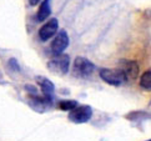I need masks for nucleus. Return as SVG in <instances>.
Wrapping results in <instances>:
<instances>
[{"label": "nucleus", "mask_w": 151, "mask_h": 141, "mask_svg": "<svg viewBox=\"0 0 151 141\" xmlns=\"http://www.w3.org/2000/svg\"><path fill=\"white\" fill-rule=\"evenodd\" d=\"M47 69L49 71L56 75H66L70 69V56L66 54H60V55L54 56L51 60L47 61Z\"/></svg>", "instance_id": "1"}, {"label": "nucleus", "mask_w": 151, "mask_h": 141, "mask_svg": "<svg viewBox=\"0 0 151 141\" xmlns=\"http://www.w3.org/2000/svg\"><path fill=\"white\" fill-rule=\"evenodd\" d=\"M99 75L101 80H104L106 84L112 85V86H120L127 81L125 74L120 69H107V68L100 69Z\"/></svg>", "instance_id": "2"}, {"label": "nucleus", "mask_w": 151, "mask_h": 141, "mask_svg": "<svg viewBox=\"0 0 151 141\" xmlns=\"http://www.w3.org/2000/svg\"><path fill=\"white\" fill-rule=\"evenodd\" d=\"M95 70V65L91 63L89 59L83 58V56H78L74 60V66H73V74L74 76L80 78V79H85L89 78Z\"/></svg>", "instance_id": "3"}, {"label": "nucleus", "mask_w": 151, "mask_h": 141, "mask_svg": "<svg viewBox=\"0 0 151 141\" xmlns=\"http://www.w3.org/2000/svg\"><path fill=\"white\" fill-rule=\"evenodd\" d=\"M93 116V109L89 105H78L69 112V120L74 124H85Z\"/></svg>", "instance_id": "4"}, {"label": "nucleus", "mask_w": 151, "mask_h": 141, "mask_svg": "<svg viewBox=\"0 0 151 141\" xmlns=\"http://www.w3.org/2000/svg\"><path fill=\"white\" fill-rule=\"evenodd\" d=\"M69 35L65 30H61L59 31L58 34L54 36V40L50 45V50H51V54L54 56L56 55H60L65 51V49L69 46Z\"/></svg>", "instance_id": "5"}, {"label": "nucleus", "mask_w": 151, "mask_h": 141, "mask_svg": "<svg viewBox=\"0 0 151 141\" xmlns=\"http://www.w3.org/2000/svg\"><path fill=\"white\" fill-rule=\"evenodd\" d=\"M59 29V21L58 19L52 18L50 19L47 23H45L44 25L39 29V37L41 41H47L51 37H54V35H56Z\"/></svg>", "instance_id": "6"}, {"label": "nucleus", "mask_w": 151, "mask_h": 141, "mask_svg": "<svg viewBox=\"0 0 151 141\" xmlns=\"http://www.w3.org/2000/svg\"><path fill=\"white\" fill-rule=\"evenodd\" d=\"M119 69L125 74L127 80H135L139 76V65L134 60H120L119 61Z\"/></svg>", "instance_id": "7"}, {"label": "nucleus", "mask_w": 151, "mask_h": 141, "mask_svg": "<svg viewBox=\"0 0 151 141\" xmlns=\"http://www.w3.org/2000/svg\"><path fill=\"white\" fill-rule=\"evenodd\" d=\"M29 105L33 107L34 110L39 111V112H42V111H46L52 105V100L46 99V97H44L40 94L29 95Z\"/></svg>", "instance_id": "8"}, {"label": "nucleus", "mask_w": 151, "mask_h": 141, "mask_svg": "<svg viewBox=\"0 0 151 141\" xmlns=\"http://www.w3.org/2000/svg\"><path fill=\"white\" fill-rule=\"evenodd\" d=\"M36 84L40 86V90H41V95L46 97L49 100H52V95H54V91H55V86L51 83V80H49L45 76H36Z\"/></svg>", "instance_id": "9"}, {"label": "nucleus", "mask_w": 151, "mask_h": 141, "mask_svg": "<svg viewBox=\"0 0 151 141\" xmlns=\"http://www.w3.org/2000/svg\"><path fill=\"white\" fill-rule=\"evenodd\" d=\"M51 14V4H50V0H44L40 6L39 10H37V14H36V18L39 21H44L50 16Z\"/></svg>", "instance_id": "10"}, {"label": "nucleus", "mask_w": 151, "mask_h": 141, "mask_svg": "<svg viewBox=\"0 0 151 141\" xmlns=\"http://www.w3.org/2000/svg\"><path fill=\"white\" fill-rule=\"evenodd\" d=\"M140 86L145 90H151V70L145 71L140 76Z\"/></svg>", "instance_id": "11"}, {"label": "nucleus", "mask_w": 151, "mask_h": 141, "mask_svg": "<svg viewBox=\"0 0 151 141\" xmlns=\"http://www.w3.org/2000/svg\"><path fill=\"white\" fill-rule=\"evenodd\" d=\"M78 106V101L75 100H63L59 102V107L63 111H71Z\"/></svg>", "instance_id": "12"}, {"label": "nucleus", "mask_w": 151, "mask_h": 141, "mask_svg": "<svg viewBox=\"0 0 151 141\" xmlns=\"http://www.w3.org/2000/svg\"><path fill=\"white\" fill-rule=\"evenodd\" d=\"M8 65H9V68L14 70V71H20V66H19V64L17 61V59H9V61H8Z\"/></svg>", "instance_id": "13"}, {"label": "nucleus", "mask_w": 151, "mask_h": 141, "mask_svg": "<svg viewBox=\"0 0 151 141\" xmlns=\"http://www.w3.org/2000/svg\"><path fill=\"white\" fill-rule=\"evenodd\" d=\"M40 3V0H29V4L31 5V6H35L36 4H39Z\"/></svg>", "instance_id": "14"}, {"label": "nucleus", "mask_w": 151, "mask_h": 141, "mask_svg": "<svg viewBox=\"0 0 151 141\" xmlns=\"http://www.w3.org/2000/svg\"><path fill=\"white\" fill-rule=\"evenodd\" d=\"M146 141H151V139H149V140H146Z\"/></svg>", "instance_id": "15"}]
</instances>
